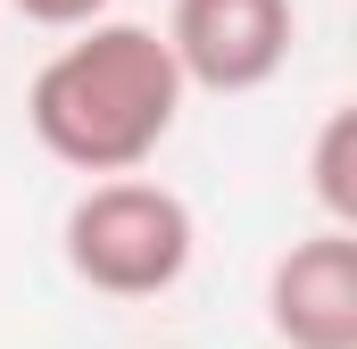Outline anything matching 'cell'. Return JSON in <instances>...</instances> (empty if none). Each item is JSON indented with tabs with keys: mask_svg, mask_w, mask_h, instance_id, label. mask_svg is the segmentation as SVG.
I'll return each mask as SVG.
<instances>
[{
	"mask_svg": "<svg viewBox=\"0 0 357 349\" xmlns=\"http://www.w3.org/2000/svg\"><path fill=\"white\" fill-rule=\"evenodd\" d=\"M33 142L75 174H133L183 117V75L158 25H91L25 91Z\"/></svg>",
	"mask_w": 357,
	"mask_h": 349,
	"instance_id": "cell-1",
	"label": "cell"
},
{
	"mask_svg": "<svg viewBox=\"0 0 357 349\" xmlns=\"http://www.w3.org/2000/svg\"><path fill=\"white\" fill-rule=\"evenodd\" d=\"M191 242H199L191 208L167 183H142V174L91 183L67 208V225H59V250L75 266V283L100 291V299H158V291H175L183 266H191Z\"/></svg>",
	"mask_w": 357,
	"mask_h": 349,
	"instance_id": "cell-2",
	"label": "cell"
},
{
	"mask_svg": "<svg viewBox=\"0 0 357 349\" xmlns=\"http://www.w3.org/2000/svg\"><path fill=\"white\" fill-rule=\"evenodd\" d=\"M299 42V8L291 0H175L167 17V50H175L183 91H258L282 75Z\"/></svg>",
	"mask_w": 357,
	"mask_h": 349,
	"instance_id": "cell-3",
	"label": "cell"
},
{
	"mask_svg": "<svg viewBox=\"0 0 357 349\" xmlns=\"http://www.w3.org/2000/svg\"><path fill=\"white\" fill-rule=\"evenodd\" d=\"M266 325L282 349H357V233L324 225L266 274Z\"/></svg>",
	"mask_w": 357,
	"mask_h": 349,
	"instance_id": "cell-4",
	"label": "cell"
},
{
	"mask_svg": "<svg viewBox=\"0 0 357 349\" xmlns=\"http://www.w3.org/2000/svg\"><path fill=\"white\" fill-rule=\"evenodd\" d=\"M307 174H316V200H324V216L349 233L357 225V108L341 100L333 117H324V133H316V158H307Z\"/></svg>",
	"mask_w": 357,
	"mask_h": 349,
	"instance_id": "cell-5",
	"label": "cell"
},
{
	"mask_svg": "<svg viewBox=\"0 0 357 349\" xmlns=\"http://www.w3.org/2000/svg\"><path fill=\"white\" fill-rule=\"evenodd\" d=\"M25 25H50V34H91L108 17V0H8Z\"/></svg>",
	"mask_w": 357,
	"mask_h": 349,
	"instance_id": "cell-6",
	"label": "cell"
}]
</instances>
